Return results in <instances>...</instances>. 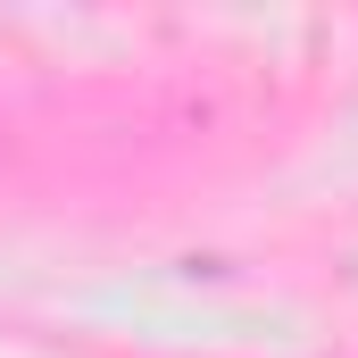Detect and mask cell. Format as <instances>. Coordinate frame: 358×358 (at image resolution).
<instances>
[]
</instances>
